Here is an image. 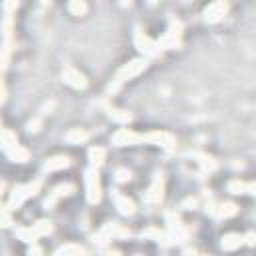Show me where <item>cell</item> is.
Here are the masks:
<instances>
[{
  "label": "cell",
  "instance_id": "obj_25",
  "mask_svg": "<svg viewBox=\"0 0 256 256\" xmlns=\"http://www.w3.org/2000/svg\"><path fill=\"white\" fill-rule=\"evenodd\" d=\"M32 230H34L36 236L40 238V236H48V234L54 230V226H52L50 220H38L36 224H32Z\"/></svg>",
  "mask_w": 256,
  "mask_h": 256
},
{
  "label": "cell",
  "instance_id": "obj_2",
  "mask_svg": "<svg viewBox=\"0 0 256 256\" xmlns=\"http://www.w3.org/2000/svg\"><path fill=\"white\" fill-rule=\"evenodd\" d=\"M40 188H42V178H36V180H32V182L14 186V190L10 192V198H8V206H10V210L20 208L28 198L36 196V194L40 192Z\"/></svg>",
  "mask_w": 256,
  "mask_h": 256
},
{
  "label": "cell",
  "instance_id": "obj_19",
  "mask_svg": "<svg viewBox=\"0 0 256 256\" xmlns=\"http://www.w3.org/2000/svg\"><path fill=\"white\" fill-rule=\"evenodd\" d=\"M88 160H90L92 166L100 168V166L104 164V160H106V150H104L102 146H92V148L88 150Z\"/></svg>",
  "mask_w": 256,
  "mask_h": 256
},
{
  "label": "cell",
  "instance_id": "obj_14",
  "mask_svg": "<svg viewBox=\"0 0 256 256\" xmlns=\"http://www.w3.org/2000/svg\"><path fill=\"white\" fill-rule=\"evenodd\" d=\"M112 202H114L116 210H118L120 214H124V216H130V214H134V210H136L134 202H132L126 194H122V192H118V190L112 192Z\"/></svg>",
  "mask_w": 256,
  "mask_h": 256
},
{
  "label": "cell",
  "instance_id": "obj_20",
  "mask_svg": "<svg viewBox=\"0 0 256 256\" xmlns=\"http://www.w3.org/2000/svg\"><path fill=\"white\" fill-rule=\"evenodd\" d=\"M242 244H244V236H240V234H226V236H222V242H220V246L224 250H236Z\"/></svg>",
  "mask_w": 256,
  "mask_h": 256
},
{
  "label": "cell",
  "instance_id": "obj_13",
  "mask_svg": "<svg viewBox=\"0 0 256 256\" xmlns=\"http://www.w3.org/2000/svg\"><path fill=\"white\" fill-rule=\"evenodd\" d=\"M74 190H76V186H74V184H70V182L58 184V186H56V188H54V190H52V192L46 196L44 206H46V208H52V206H54V204H56V202H58L62 196H68V194H72Z\"/></svg>",
  "mask_w": 256,
  "mask_h": 256
},
{
  "label": "cell",
  "instance_id": "obj_17",
  "mask_svg": "<svg viewBox=\"0 0 256 256\" xmlns=\"http://www.w3.org/2000/svg\"><path fill=\"white\" fill-rule=\"evenodd\" d=\"M68 166H70V158L68 156H52V158H48L44 162L42 170L44 172H56V170H64Z\"/></svg>",
  "mask_w": 256,
  "mask_h": 256
},
{
  "label": "cell",
  "instance_id": "obj_26",
  "mask_svg": "<svg viewBox=\"0 0 256 256\" xmlns=\"http://www.w3.org/2000/svg\"><path fill=\"white\" fill-rule=\"evenodd\" d=\"M68 10L74 14V16H84L88 12V6L84 0H68Z\"/></svg>",
  "mask_w": 256,
  "mask_h": 256
},
{
  "label": "cell",
  "instance_id": "obj_9",
  "mask_svg": "<svg viewBox=\"0 0 256 256\" xmlns=\"http://www.w3.org/2000/svg\"><path fill=\"white\" fill-rule=\"evenodd\" d=\"M228 12V2L226 0H214L206 10H204V20L208 24H216L220 22Z\"/></svg>",
  "mask_w": 256,
  "mask_h": 256
},
{
  "label": "cell",
  "instance_id": "obj_27",
  "mask_svg": "<svg viewBox=\"0 0 256 256\" xmlns=\"http://www.w3.org/2000/svg\"><path fill=\"white\" fill-rule=\"evenodd\" d=\"M16 236H18V240L28 242V244H30V242L34 244V242H36V238H38V236H36V232L32 230V226H30V228H16Z\"/></svg>",
  "mask_w": 256,
  "mask_h": 256
},
{
  "label": "cell",
  "instance_id": "obj_22",
  "mask_svg": "<svg viewBox=\"0 0 256 256\" xmlns=\"http://www.w3.org/2000/svg\"><path fill=\"white\" fill-rule=\"evenodd\" d=\"M64 138H66L68 144H84V142L88 140V132L82 130V128H72V130L66 132Z\"/></svg>",
  "mask_w": 256,
  "mask_h": 256
},
{
  "label": "cell",
  "instance_id": "obj_15",
  "mask_svg": "<svg viewBox=\"0 0 256 256\" xmlns=\"http://www.w3.org/2000/svg\"><path fill=\"white\" fill-rule=\"evenodd\" d=\"M226 188H228L230 194H252V196H256V180L254 182H244V180L234 178V180L228 182Z\"/></svg>",
  "mask_w": 256,
  "mask_h": 256
},
{
  "label": "cell",
  "instance_id": "obj_34",
  "mask_svg": "<svg viewBox=\"0 0 256 256\" xmlns=\"http://www.w3.org/2000/svg\"><path fill=\"white\" fill-rule=\"evenodd\" d=\"M184 206H192V208H194V206H196V198H188V200L184 202Z\"/></svg>",
  "mask_w": 256,
  "mask_h": 256
},
{
  "label": "cell",
  "instance_id": "obj_3",
  "mask_svg": "<svg viewBox=\"0 0 256 256\" xmlns=\"http://www.w3.org/2000/svg\"><path fill=\"white\" fill-rule=\"evenodd\" d=\"M84 190H86V200L90 204H98L102 198V186H100V174L96 166H88L84 170Z\"/></svg>",
  "mask_w": 256,
  "mask_h": 256
},
{
  "label": "cell",
  "instance_id": "obj_36",
  "mask_svg": "<svg viewBox=\"0 0 256 256\" xmlns=\"http://www.w3.org/2000/svg\"><path fill=\"white\" fill-rule=\"evenodd\" d=\"M122 2H124V4H130V2H132V0H122Z\"/></svg>",
  "mask_w": 256,
  "mask_h": 256
},
{
  "label": "cell",
  "instance_id": "obj_5",
  "mask_svg": "<svg viewBox=\"0 0 256 256\" xmlns=\"http://www.w3.org/2000/svg\"><path fill=\"white\" fill-rule=\"evenodd\" d=\"M180 42H182V22L170 20L168 30L158 38V44L162 46V50H174L180 46Z\"/></svg>",
  "mask_w": 256,
  "mask_h": 256
},
{
  "label": "cell",
  "instance_id": "obj_12",
  "mask_svg": "<svg viewBox=\"0 0 256 256\" xmlns=\"http://www.w3.org/2000/svg\"><path fill=\"white\" fill-rule=\"evenodd\" d=\"M162 198H164V178H162V174H158L154 178V182L150 184V188L144 192V202L158 204Z\"/></svg>",
  "mask_w": 256,
  "mask_h": 256
},
{
  "label": "cell",
  "instance_id": "obj_1",
  "mask_svg": "<svg viewBox=\"0 0 256 256\" xmlns=\"http://www.w3.org/2000/svg\"><path fill=\"white\" fill-rule=\"evenodd\" d=\"M146 66H148V58H146V56H142V58H134V60L126 62V64L116 72V76H114V80L110 82L108 90H110V92L120 90V86H122L126 80H130V78L138 76L140 72H144V70H146Z\"/></svg>",
  "mask_w": 256,
  "mask_h": 256
},
{
  "label": "cell",
  "instance_id": "obj_33",
  "mask_svg": "<svg viewBox=\"0 0 256 256\" xmlns=\"http://www.w3.org/2000/svg\"><path fill=\"white\" fill-rule=\"evenodd\" d=\"M244 244L256 246V232H246V234H244Z\"/></svg>",
  "mask_w": 256,
  "mask_h": 256
},
{
  "label": "cell",
  "instance_id": "obj_35",
  "mask_svg": "<svg viewBox=\"0 0 256 256\" xmlns=\"http://www.w3.org/2000/svg\"><path fill=\"white\" fill-rule=\"evenodd\" d=\"M32 252H34V254H40V252H42V250H40V248H38V246H32V248H30V254H32Z\"/></svg>",
  "mask_w": 256,
  "mask_h": 256
},
{
  "label": "cell",
  "instance_id": "obj_16",
  "mask_svg": "<svg viewBox=\"0 0 256 256\" xmlns=\"http://www.w3.org/2000/svg\"><path fill=\"white\" fill-rule=\"evenodd\" d=\"M206 210H208V208H206ZM208 212H210L212 216H216V218H230V216H236L238 208H236V204H232V202H224V204L210 206Z\"/></svg>",
  "mask_w": 256,
  "mask_h": 256
},
{
  "label": "cell",
  "instance_id": "obj_6",
  "mask_svg": "<svg viewBox=\"0 0 256 256\" xmlns=\"http://www.w3.org/2000/svg\"><path fill=\"white\" fill-rule=\"evenodd\" d=\"M130 232L126 230V228H122L120 224H116V222H108V224H104L92 238H94V242H108V240H112V238H120V236H128Z\"/></svg>",
  "mask_w": 256,
  "mask_h": 256
},
{
  "label": "cell",
  "instance_id": "obj_28",
  "mask_svg": "<svg viewBox=\"0 0 256 256\" xmlns=\"http://www.w3.org/2000/svg\"><path fill=\"white\" fill-rule=\"evenodd\" d=\"M56 254H86V250L80 244H64L56 250Z\"/></svg>",
  "mask_w": 256,
  "mask_h": 256
},
{
  "label": "cell",
  "instance_id": "obj_7",
  "mask_svg": "<svg viewBox=\"0 0 256 256\" xmlns=\"http://www.w3.org/2000/svg\"><path fill=\"white\" fill-rule=\"evenodd\" d=\"M144 142L140 132H134L130 128H120L112 134V144L114 146H132V144H140Z\"/></svg>",
  "mask_w": 256,
  "mask_h": 256
},
{
  "label": "cell",
  "instance_id": "obj_4",
  "mask_svg": "<svg viewBox=\"0 0 256 256\" xmlns=\"http://www.w3.org/2000/svg\"><path fill=\"white\" fill-rule=\"evenodd\" d=\"M134 46L138 48V52L146 58H158L162 54V46L158 44V40L150 38L146 32H142L140 28H136L134 32Z\"/></svg>",
  "mask_w": 256,
  "mask_h": 256
},
{
  "label": "cell",
  "instance_id": "obj_32",
  "mask_svg": "<svg viewBox=\"0 0 256 256\" xmlns=\"http://www.w3.org/2000/svg\"><path fill=\"white\" fill-rule=\"evenodd\" d=\"M26 128H28V132H38V130H40V118L30 120V122L26 124Z\"/></svg>",
  "mask_w": 256,
  "mask_h": 256
},
{
  "label": "cell",
  "instance_id": "obj_31",
  "mask_svg": "<svg viewBox=\"0 0 256 256\" xmlns=\"http://www.w3.org/2000/svg\"><path fill=\"white\" fill-rule=\"evenodd\" d=\"M16 8H18V0H4V12L12 14L16 12Z\"/></svg>",
  "mask_w": 256,
  "mask_h": 256
},
{
  "label": "cell",
  "instance_id": "obj_11",
  "mask_svg": "<svg viewBox=\"0 0 256 256\" xmlns=\"http://www.w3.org/2000/svg\"><path fill=\"white\" fill-rule=\"evenodd\" d=\"M144 142L148 144H156V146H162V148H172L176 144V138L170 134V132H164V130H154V132H146L142 134Z\"/></svg>",
  "mask_w": 256,
  "mask_h": 256
},
{
  "label": "cell",
  "instance_id": "obj_10",
  "mask_svg": "<svg viewBox=\"0 0 256 256\" xmlns=\"http://www.w3.org/2000/svg\"><path fill=\"white\" fill-rule=\"evenodd\" d=\"M62 80H64L68 86L76 88V90H84V88L88 86L86 76H84L80 70H76L74 66H66V68L62 70Z\"/></svg>",
  "mask_w": 256,
  "mask_h": 256
},
{
  "label": "cell",
  "instance_id": "obj_24",
  "mask_svg": "<svg viewBox=\"0 0 256 256\" xmlns=\"http://www.w3.org/2000/svg\"><path fill=\"white\" fill-rule=\"evenodd\" d=\"M198 164H200V168L204 172H214L218 168V162L208 154H198Z\"/></svg>",
  "mask_w": 256,
  "mask_h": 256
},
{
  "label": "cell",
  "instance_id": "obj_8",
  "mask_svg": "<svg viewBox=\"0 0 256 256\" xmlns=\"http://www.w3.org/2000/svg\"><path fill=\"white\" fill-rule=\"evenodd\" d=\"M166 224H168V232H170V236H172L176 242H184V240L188 238V230H186V226L182 224V220H180L178 214H174V212H166Z\"/></svg>",
  "mask_w": 256,
  "mask_h": 256
},
{
  "label": "cell",
  "instance_id": "obj_30",
  "mask_svg": "<svg viewBox=\"0 0 256 256\" xmlns=\"http://www.w3.org/2000/svg\"><path fill=\"white\" fill-rule=\"evenodd\" d=\"M8 210H10V206L4 204V206H2V226H4V228H8V226L12 224V218H10V212H8Z\"/></svg>",
  "mask_w": 256,
  "mask_h": 256
},
{
  "label": "cell",
  "instance_id": "obj_29",
  "mask_svg": "<svg viewBox=\"0 0 256 256\" xmlns=\"http://www.w3.org/2000/svg\"><path fill=\"white\" fill-rule=\"evenodd\" d=\"M114 174H116L114 178H116L118 182H126V180H130V178H132V172H130L128 168H118Z\"/></svg>",
  "mask_w": 256,
  "mask_h": 256
},
{
  "label": "cell",
  "instance_id": "obj_23",
  "mask_svg": "<svg viewBox=\"0 0 256 256\" xmlns=\"http://www.w3.org/2000/svg\"><path fill=\"white\" fill-rule=\"evenodd\" d=\"M2 150H8V148H12V146H16L18 144V136H16V132H12L10 128H4L2 130Z\"/></svg>",
  "mask_w": 256,
  "mask_h": 256
},
{
  "label": "cell",
  "instance_id": "obj_18",
  "mask_svg": "<svg viewBox=\"0 0 256 256\" xmlns=\"http://www.w3.org/2000/svg\"><path fill=\"white\" fill-rule=\"evenodd\" d=\"M4 154H6L12 162H26V160H30V152H28L26 148H22L20 144H16V146L4 150Z\"/></svg>",
  "mask_w": 256,
  "mask_h": 256
},
{
  "label": "cell",
  "instance_id": "obj_21",
  "mask_svg": "<svg viewBox=\"0 0 256 256\" xmlns=\"http://www.w3.org/2000/svg\"><path fill=\"white\" fill-rule=\"evenodd\" d=\"M108 116L112 122L116 124H130L132 122V114L128 110H120V108H110L108 110Z\"/></svg>",
  "mask_w": 256,
  "mask_h": 256
}]
</instances>
